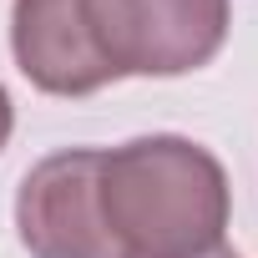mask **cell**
Wrapping results in <instances>:
<instances>
[{"label":"cell","mask_w":258,"mask_h":258,"mask_svg":"<svg viewBox=\"0 0 258 258\" xmlns=\"http://www.w3.org/2000/svg\"><path fill=\"white\" fill-rule=\"evenodd\" d=\"M96 182L121 258H198L223 243L233 218L223 162L177 132L132 137L101 152Z\"/></svg>","instance_id":"obj_1"},{"label":"cell","mask_w":258,"mask_h":258,"mask_svg":"<svg viewBox=\"0 0 258 258\" xmlns=\"http://www.w3.org/2000/svg\"><path fill=\"white\" fill-rule=\"evenodd\" d=\"M86 36L121 76H187L208 66L233 26V0H76Z\"/></svg>","instance_id":"obj_2"},{"label":"cell","mask_w":258,"mask_h":258,"mask_svg":"<svg viewBox=\"0 0 258 258\" xmlns=\"http://www.w3.org/2000/svg\"><path fill=\"white\" fill-rule=\"evenodd\" d=\"M101 152L66 147L41 157L16 192V233L31 258H121L101 218Z\"/></svg>","instance_id":"obj_3"},{"label":"cell","mask_w":258,"mask_h":258,"mask_svg":"<svg viewBox=\"0 0 258 258\" xmlns=\"http://www.w3.org/2000/svg\"><path fill=\"white\" fill-rule=\"evenodd\" d=\"M11 56L21 76L46 96H91L111 86L76 0H16L11 6Z\"/></svg>","instance_id":"obj_4"},{"label":"cell","mask_w":258,"mask_h":258,"mask_svg":"<svg viewBox=\"0 0 258 258\" xmlns=\"http://www.w3.org/2000/svg\"><path fill=\"white\" fill-rule=\"evenodd\" d=\"M11 132H16V101H11V91H6V86H0V152H6Z\"/></svg>","instance_id":"obj_5"},{"label":"cell","mask_w":258,"mask_h":258,"mask_svg":"<svg viewBox=\"0 0 258 258\" xmlns=\"http://www.w3.org/2000/svg\"><path fill=\"white\" fill-rule=\"evenodd\" d=\"M198 258H238V248H228V243H218V248H208V253H198Z\"/></svg>","instance_id":"obj_6"}]
</instances>
